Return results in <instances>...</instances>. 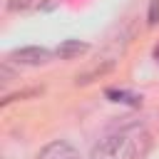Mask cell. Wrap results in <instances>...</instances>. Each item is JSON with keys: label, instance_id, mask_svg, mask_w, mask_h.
Instances as JSON below:
<instances>
[{"label": "cell", "instance_id": "cell-1", "mask_svg": "<svg viewBox=\"0 0 159 159\" xmlns=\"http://www.w3.org/2000/svg\"><path fill=\"white\" fill-rule=\"evenodd\" d=\"M139 152L142 149L137 142V132H119L99 139L92 147L89 159H137Z\"/></svg>", "mask_w": 159, "mask_h": 159}, {"label": "cell", "instance_id": "cell-2", "mask_svg": "<svg viewBox=\"0 0 159 159\" xmlns=\"http://www.w3.org/2000/svg\"><path fill=\"white\" fill-rule=\"evenodd\" d=\"M50 57H52L50 50H45V47H35V45H30V47H20V50H12V52H10V60H12V62H17V65H27V67L45 65V62H50Z\"/></svg>", "mask_w": 159, "mask_h": 159}, {"label": "cell", "instance_id": "cell-3", "mask_svg": "<svg viewBox=\"0 0 159 159\" xmlns=\"http://www.w3.org/2000/svg\"><path fill=\"white\" fill-rule=\"evenodd\" d=\"M37 159H80V152L70 144V142H50L37 152Z\"/></svg>", "mask_w": 159, "mask_h": 159}, {"label": "cell", "instance_id": "cell-4", "mask_svg": "<svg viewBox=\"0 0 159 159\" xmlns=\"http://www.w3.org/2000/svg\"><path fill=\"white\" fill-rule=\"evenodd\" d=\"M87 50H89L87 42H80V40H65V42L57 47V57H62V60H72V57L84 55Z\"/></svg>", "mask_w": 159, "mask_h": 159}, {"label": "cell", "instance_id": "cell-5", "mask_svg": "<svg viewBox=\"0 0 159 159\" xmlns=\"http://www.w3.org/2000/svg\"><path fill=\"white\" fill-rule=\"evenodd\" d=\"M104 94L112 102H122V104H132V107H139L142 104V97L139 94H132V92H124V89H107Z\"/></svg>", "mask_w": 159, "mask_h": 159}, {"label": "cell", "instance_id": "cell-6", "mask_svg": "<svg viewBox=\"0 0 159 159\" xmlns=\"http://www.w3.org/2000/svg\"><path fill=\"white\" fill-rule=\"evenodd\" d=\"M107 70H112V62H104V65H97V67H92L89 72H82V75H77V84H87V82H92V80H97V77H102Z\"/></svg>", "mask_w": 159, "mask_h": 159}, {"label": "cell", "instance_id": "cell-7", "mask_svg": "<svg viewBox=\"0 0 159 159\" xmlns=\"http://www.w3.org/2000/svg\"><path fill=\"white\" fill-rule=\"evenodd\" d=\"M159 20V0H149V25Z\"/></svg>", "mask_w": 159, "mask_h": 159}, {"label": "cell", "instance_id": "cell-8", "mask_svg": "<svg viewBox=\"0 0 159 159\" xmlns=\"http://www.w3.org/2000/svg\"><path fill=\"white\" fill-rule=\"evenodd\" d=\"M27 2H30V0H10V7H12V10H15V7H25Z\"/></svg>", "mask_w": 159, "mask_h": 159}]
</instances>
